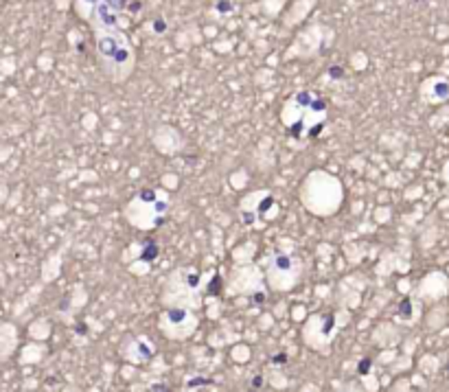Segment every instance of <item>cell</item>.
<instances>
[{
	"label": "cell",
	"instance_id": "4",
	"mask_svg": "<svg viewBox=\"0 0 449 392\" xmlns=\"http://www.w3.org/2000/svg\"><path fill=\"white\" fill-rule=\"evenodd\" d=\"M272 283L276 285L279 283V278H285L287 274H296V261L292 259V256H285V254H279L276 256V261H274V267H272ZM296 278V276H294Z\"/></svg>",
	"mask_w": 449,
	"mask_h": 392
},
{
	"label": "cell",
	"instance_id": "5",
	"mask_svg": "<svg viewBox=\"0 0 449 392\" xmlns=\"http://www.w3.org/2000/svg\"><path fill=\"white\" fill-rule=\"evenodd\" d=\"M368 371H371V359H364V362H362V366H360V373L366 375Z\"/></svg>",
	"mask_w": 449,
	"mask_h": 392
},
{
	"label": "cell",
	"instance_id": "8",
	"mask_svg": "<svg viewBox=\"0 0 449 392\" xmlns=\"http://www.w3.org/2000/svg\"><path fill=\"white\" fill-rule=\"evenodd\" d=\"M285 359H287L285 355H276V357H274V362H285Z\"/></svg>",
	"mask_w": 449,
	"mask_h": 392
},
{
	"label": "cell",
	"instance_id": "7",
	"mask_svg": "<svg viewBox=\"0 0 449 392\" xmlns=\"http://www.w3.org/2000/svg\"><path fill=\"white\" fill-rule=\"evenodd\" d=\"M208 380H191V386H208Z\"/></svg>",
	"mask_w": 449,
	"mask_h": 392
},
{
	"label": "cell",
	"instance_id": "6",
	"mask_svg": "<svg viewBox=\"0 0 449 392\" xmlns=\"http://www.w3.org/2000/svg\"><path fill=\"white\" fill-rule=\"evenodd\" d=\"M154 29H156L158 33H163V31H165V22H163V20H156V22H154Z\"/></svg>",
	"mask_w": 449,
	"mask_h": 392
},
{
	"label": "cell",
	"instance_id": "1",
	"mask_svg": "<svg viewBox=\"0 0 449 392\" xmlns=\"http://www.w3.org/2000/svg\"><path fill=\"white\" fill-rule=\"evenodd\" d=\"M169 211V202L165 193L158 191H143L140 195H136V199L131 202L127 208V217L131 220L136 228H143V231H149V228L161 226L165 215Z\"/></svg>",
	"mask_w": 449,
	"mask_h": 392
},
{
	"label": "cell",
	"instance_id": "2",
	"mask_svg": "<svg viewBox=\"0 0 449 392\" xmlns=\"http://www.w3.org/2000/svg\"><path fill=\"white\" fill-rule=\"evenodd\" d=\"M99 62L103 71L108 73L114 81H121L131 71V51L125 39L116 35H101L99 37Z\"/></svg>",
	"mask_w": 449,
	"mask_h": 392
},
{
	"label": "cell",
	"instance_id": "3",
	"mask_svg": "<svg viewBox=\"0 0 449 392\" xmlns=\"http://www.w3.org/2000/svg\"><path fill=\"white\" fill-rule=\"evenodd\" d=\"M163 324V331L169 337H187L195 331L197 327V320L195 316L189 312V309H169V312L163 316L161 320Z\"/></svg>",
	"mask_w": 449,
	"mask_h": 392
}]
</instances>
